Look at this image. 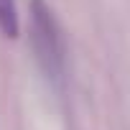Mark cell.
<instances>
[{"label":"cell","mask_w":130,"mask_h":130,"mask_svg":"<svg viewBox=\"0 0 130 130\" xmlns=\"http://www.w3.org/2000/svg\"><path fill=\"white\" fill-rule=\"evenodd\" d=\"M31 41L36 59L48 79H61L64 74V36L61 26L48 3L33 0L31 3Z\"/></svg>","instance_id":"6da1fadb"},{"label":"cell","mask_w":130,"mask_h":130,"mask_svg":"<svg viewBox=\"0 0 130 130\" xmlns=\"http://www.w3.org/2000/svg\"><path fill=\"white\" fill-rule=\"evenodd\" d=\"M0 31L8 38L18 36V8H15V0H0Z\"/></svg>","instance_id":"7a4b0ae2"}]
</instances>
